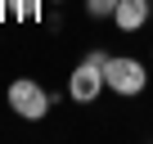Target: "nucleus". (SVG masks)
I'll use <instances>...</instances> for the list:
<instances>
[{"mask_svg":"<svg viewBox=\"0 0 153 144\" xmlns=\"http://www.w3.org/2000/svg\"><path fill=\"white\" fill-rule=\"evenodd\" d=\"M104 77H108V90L122 95V99L144 95V86H149V72H144L140 59H108L104 63Z\"/></svg>","mask_w":153,"mask_h":144,"instance_id":"obj_2","label":"nucleus"},{"mask_svg":"<svg viewBox=\"0 0 153 144\" xmlns=\"http://www.w3.org/2000/svg\"><path fill=\"white\" fill-rule=\"evenodd\" d=\"M149 14H153L149 0H122V5L113 9V23H117V32H140L149 23Z\"/></svg>","mask_w":153,"mask_h":144,"instance_id":"obj_4","label":"nucleus"},{"mask_svg":"<svg viewBox=\"0 0 153 144\" xmlns=\"http://www.w3.org/2000/svg\"><path fill=\"white\" fill-rule=\"evenodd\" d=\"M99 90H108L104 68H99V63H90V59H81V63L72 68V77H68V95H72L76 104H95V99H99Z\"/></svg>","mask_w":153,"mask_h":144,"instance_id":"obj_3","label":"nucleus"},{"mask_svg":"<svg viewBox=\"0 0 153 144\" xmlns=\"http://www.w3.org/2000/svg\"><path fill=\"white\" fill-rule=\"evenodd\" d=\"M117 5H122V0H86V14L90 18H113Z\"/></svg>","mask_w":153,"mask_h":144,"instance_id":"obj_6","label":"nucleus"},{"mask_svg":"<svg viewBox=\"0 0 153 144\" xmlns=\"http://www.w3.org/2000/svg\"><path fill=\"white\" fill-rule=\"evenodd\" d=\"M0 5H9V14L14 18H41V5H45V0H0Z\"/></svg>","mask_w":153,"mask_h":144,"instance_id":"obj_5","label":"nucleus"},{"mask_svg":"<svg viewBox=\"0 0 153 144\" xmlns=\"http://www.w3.org/2000/svg\"><path fill=\"white\" fill-rule=\"evenodd\" d=\"M50 104H54V95H50L45 86H36L32 77L9 81V108H14L23 122H41V117L50 113Z\"/></svg>","mask_w":153,"mask_h":144,"instance_id":"obj_1","label":"nucleus"}]
</instances>
